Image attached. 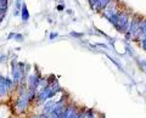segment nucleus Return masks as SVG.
I'll return each mask as SVG.
<instances>
[{"label":"nucleus","mask_w":146,"mask_h":118,"mask_svg":"<svg viewBox=\"0 0 146 118\" xmlns=\"http://www.w3.org/2000/svg\"><path fill=\"white\" fill-rule=\"evenodd\" d=\"M141 20H143V17L140 15H133V17L130 19V23H129V29L128 32L124 34L125 37V40H134L136 34H138L139 32V27H140V23H141Z\"/></svg>","instance_id":"1"},{"label":"nucleus","mask_w":146,"mask_h":118,"mask_svg":"<svg viewBox=\"0 0 146 118\" xmlns=\"http://www.w3.org/2000/svg\"><path fill=\"white\" fill-rule=\"evenodd\" d=\"M129 23H130V13L127 11H119V17H118V22L115 26L116 30L118 33L125 34L128 29H129Z\"/></svg>","instance_id":"2"},{"label":"nucleus","mask_w":146,"mask_h":118,"mask_svg":"<svg viewBox=\"0 0 146 118\" xmlns=\"http://www.w3.org/2000/svg\"><path fill=\"white\" fill-rule=\"evenodd\" d=\"M31 105L32 103L29 101L27 93L23 95H18V97L15 101V111H16L17 115H22V113H25L27 110H28Z\"/></svg>","instance_id":"3"},{"label":"nucleus","mask_w":146,"mask_h":118,"mask_svg":"<svg viewBox=\"0 0 146 118\" xmlns=\"http://www.w3.org/2000/svg\"><path fill=\"white\" fill-rule=\"evenodd\" d=\"M42 73L40 71L35 67V71L34 72H31V73L27 76V79H26V83H27V87H28V90H35L38 89V85L40 83V79H42Z\"/></svg>","instance_id":"4"},{"label":"nucleus","mask_w":146,"mask_h":118,"mask_svg":"<svg viewBox=\"0 0 146 118\" xmlns=\"http://www.w3.org/2000/svg\"><path fill=\"white\" fill-rule=\"evenodd\" d=\"M56 102V100L54 99H50L48 101H45L43 105H42V108H40V113H44V115H50V112L52 111V107Z\"/></svg>","instance_id":"5"},{"label":"nucleus","mask_w":146,"mask_h":118,"mask_svg":"<svg viewBox=\"0 0 146 118\" xmlns=\"http://www.w3.org/2000/svg\"><path fill=\"white\" fill-rule=\"evenodd\" d=\"M9 94H10V91H9V89L5 84V77L0 74V99L6 97Z\"/></svg>","instance_id":"6"},{"label":"nucleus","mask_w":146,"mask_h":118,"mask_svg":"<svg viewBox=\"0 0 146 118\" xmlns=\"http://www.w3.org/2000/svg\"><path fill=\"white\" fill-rule=\"evenodd\" d=\"M112 1H113V0H99V3H98L96 9H95V10H96V11H100V12H102L105 9H106Z\"/></svg>","instance_id":"7"},{"label":"nucleus","mask_w":146,"mask_h":118,"mask_svg":"<svg viewBox=\"0 0 146 118\" xmlns=\"http://www.w3.org/2000/svg\"><path fill=\"white\" fill-rule=\"evenodd\" d=\"M29 17H31V15H29L28 7H27L26 3H23V5H22V9H21V19H22V21H23V22H27V21L29 20Z\"/></svg>","instance_id":"8"},{"label":"nucleus","mask_w":146,"mask_h":118,"mask_svg":"<svg viewBox=\"0 0 146 118\" xmlns=\"http://www.w3.org/2000/svg\"><path fill=\"white\" fill-rule=\"evenodd\" d=\"M96 115H98V112L94 108H85V111H84V118H98Z\"/></svg>","instance_id":"9"},{"label":"nucleus","mask_w":146,"mask_h":118,"mask_svg":"<svg viewBox=\"0 0 146 118\" xmlns=\"http://www.w3.org/2000/svg\"><path fill=\"white\" fill-rule=\"evenodd\" d=\"M107 57L110 58V60H111V62H113V63H115V65H116V66H117V67H118V68H119L121 71H123V72H124V70H123V67L121 66V63L118 62V61L116 60L115 57H112V56H110V55H107Z\"/></svg>","instance_id":"10"},{"label":"nucleus","mask_w":146,"mask_h":118,"mask_svg":"<svg viewBox=\"0 0 146 118\" xmlns=\"http://www.w3.org/2000/svg\"><path fill=\"white\" fill-rule=\"evenodd\" d=\"M136 62H138V65L141 70H143L144 72H146V60H135Z\"/></svg>","instance_id":"11"},{"label":"nucleus","mask_w":146,"mask_h":118,"mask_svg":"<svg viewBox=\"0 0 146 118\" xmlns=\"http://www.w3.org/2000/svg\"><path fill=\"white\" fill-rule=\"evenodd\" d=\"M6 13H7V7H0V20H4Z\"/></svg>","instance_id":"12"},{"label":"nucleus","mask_w":146,"mask_h":118,"mask_svg":"<svg viewBox=\"0 0 146 118\" xmlns=\"http://www.w3.org/2000/svg\"><path fill=\"white\" fill-rule=\"evenodd\" d=\"M13 40H16V42H23L25 40V37L20 33H15V37H13Z\"/></svg>","instance_id":"13"},{"label":"nucleus","mask_w":146,"mask_h":118,"mask_svg":"<svg viewBox=\"0 0 146 118\" xmlns=\"http://www.w3.org/2000/svg\"><path fill=\"white\" fill-rule=\"evenodd\" d=\"M23 3L25 1H22V0H15V9H17V10H21Z\"/></svg>","instance_id":"14"},{"label":"nucleus","mask_w":146,"mask_h":118,"mask_svg":"<svg viewBox=\"0 0 146 118\" xmlns=\"http://www.w3.org/2000/svg\"><path fill=\"white\" fill-rule=\"evenodd\" d=\"M89 4H90V7L93 9V10H95L96 9V5H98V3H99V0H88Z\"/></svg>","instance_id":"15"},{"label":"nucleus","mask_w":146,"mask_h":118,"mask_svg":"<svg viewBox=\"0 0 146 118\" xmlns=\"http://www.w3.org/2000/svg\"><path fill=\"white\" fill-rule=\"evenodd\" d=\"M70 35H71V37L77 38V39H80L82 37H83V33H77V32H71Z\"/></svg>","instance_id":"16"},{"label":"nucleus","mask_w":146,"mask_h":118,"mask_svg":"<svg viewBox=\"0 0 146 118\" xmlns=\"http://www.w3.org/2000/svg\"><path fill=\"white\" fill-rule=\"evenodd\" d=\"M7 58H9V56H7V55L0 54V65H1V63H5V62L7 61Z\"/></svg>","instance_id":"17"},{"label":"nucleus","mask_w":146,"mask_h":118,"mask_svg":"<svg viewBox=\"0 0 146 118\" xmlns=\"http://www.w3.org/2000/svg\"><path fill=\"white\" fill-rule=\"evenodd\" d=\"M140 46H141V49L146 51V38H141L140 39Z\"/></svg>","instance_id":"18"},{"label":"nucleus","mask_w":146,"mask_h":118,"mask_svg":"<svg viewBox=\"0 0 146 118\" xmlns=\"http://www.w3.org/2000/svg\"><path fill=\"white\" fill-rule=\"evenodd\" d=\"M57 37H58V33H57V32H52V33H50L49 39H50V40H54V39H56Z\"/></svg>","instance_id":"19"},{"label":"nucleus","mask_w":146,"mask_h":118,"mask_svg":"<svg viewBox=\"0 0 146 118\" xmlns=\"http://www.w3.org/2000/svg\"><path fill=\"white\" fill-rule=\"evenodd\" d=\"M9 0H0V7H7Z\"/></svg>","instance_id":"20"},{"label":"nucleus","mask_w":146,"mask_h":118,"mask_svg":"<svg viewBox=\"0 0 146 118\" xmlns=\"http://www.w3.org/2000/svg\"><path fill=\"white\" fill-rule=\"evenodd\" d=\"M13 37H15V32H11V33L7 35V40H11V39H13Z\"/></svg>","instance_id":"21"},{"label":"nucleus","mask_w":146,"mask_h":118,"mask_svg":"<svg viewBox=\"0 0 146 118\" xmlns=\"http://www.w3.org/2000/svg\"><path fill=\"white\" fill-rule=\"evenodd\" d=\"M20 15H21V10L15 9V10H13V16H20Z\"/></svg>","instance_id":"22"},{"label":"nucleus","mask_w":146,"mask_h":118,"mask_svg":"<svg viewBox=\"0 0 146 118\" xmlns=\"http://www.w3.org/2000/svg\"><path fill=\"white\" fill-rule=\"evenodd\" d=\"M98 46H100V48H104V49H106V50H108L110 48L107 46V45H105V44H98Z\"/></svg>","instance_id":"23"},{"label":"nucleus","mask_w":146,"mask_h":118,"mask_svg":"<svg viewBox=\"0 0 146 118\" xmlns=\"http://www.w3.org/2000/svg\"><path fill=\"white\" fill-rule=\"evenodd\" d=\"M57 10H58V11L65 10V5H58V6H57Z\"/></svg>","instance_id":"24"}]
</instances>
